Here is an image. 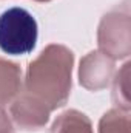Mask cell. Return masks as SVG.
<instances>
[{"instance_id": "6da1fadb", "label": "cell", "mask_w": 131, "mask_h": 133, "mask_svg": "<svg viewBox=\"0 0 131 133\" xmlns=\"http://www.w3.org/2000/svg\"><path fill=\"white\" fill-rule=\"evenodd\" d=\"M72 53L62 45H49L33 61L26 73V93L49 110L63 105L71 88Z\"/></svg>"}, {"instance_id": "7a4b0ae2", "label": "cell", "mask_w": 131, "mask_h": 133, "mask_svg": "<svg viewBox=\"0 0 131 133\" xmlns=\"http://www.w3.org/2000/svg\"><path fill=\"white\" fill-rule=\"evenodd\" d=\"M39 36L37 22L30 11L14 6L0 14V50L11 56L31 53Z\"/></svg>"}, {"instance_id": "3957f363", "label": "cell", "mask_w": 131, "mask_h": 133, "mask_svg": "<svg viewBox=\"0 0 131 133\" xmlns=\"http://www.w3.org/2000/svg\"><path fill=\"white\" fill-rule=\"evenodd\" d=\"M49 111L51 110L43 102L33 98L28 93L16 99L11 105V115L14 122L25 130L40 129L42 125H45Z\"/></svg>"}, {"instance_id": "277c9868", "label": "cell", "mask_w": 131, "mask_h": 133, "mask_svg": "<svg viewBox=\"0 0 131 133\" xmlns=\"http://www.w3.org/2000/svg\"><path fill=\"white\" fill-rule=\"evenodd\" d=\"M19 66L0 59V105H6L14 99L20 90Z\"/></svg>"}, {"instance_id": "5b68a950", "label": "cell", "mask_w": 131, "mask_h": 133, "mask_svg": "<svg viewBox=\"0 0 131 133\" xmlns=\"http://www.w3.org/2000/svg\"><path fill=\"white\" fill-rule=\"evenodd\" d=\"M53 133H93L91 132V124L88 118L76 110L66 111L60 115L54 125Z\"/></svg>"}, {"instance_id": "8992f818", "label": "cell", "mask_w": 131, "mask_h": 133, "mask_svg": "<svg viewBox=\"0 0 131 133\" xmlns=\"http://www.w3.org/2000/svg\"><path fill=\"white\" fill-rule=\"evenodd\" d=\"M128 116L119 110H111L100 121V133H130Z\"/></svg>"}, {"instance_id": "52a82bcc", "label": "cell", "mask_w": 131, "mask_h": 133, "mask_svg": "<svg viewBox=\"0 0 131 133\" xmlns=\"http://www.w3.org/2000/svg\"><path fill=\"white\" fill-rule=\"evenodd\" d=\"M0 133H12L9 119L6 116V113L2 110V105H0Z\"/></svg>"}, {"instance_id": "ba28073f", "label": "cell", "mask_w": 131, "mask_h": 133, "mask_svg": "<svg viewBox=\"0 0 131 133\" xmlns=\"http://www.w3.org/2000/svg\"><path fill=\"white\" fill-rule=\"evenodd\" d=\"M39 2H48V0H39Z\"/></svg>"}]
</instances>
